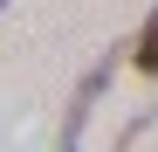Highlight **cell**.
I'll return each instance as SVG.
<instances>
[{
	"instance_id": "6da1fadb",
	"label": "cell",
	"mask_w": 158,
	"mask_h": 152,
	"mask_svg": "<svg viewBox=\"0 0 158 152\" xmlns=\"http://www.w3.org/2000/svg\"><path fill=\"white\" fill-rule=\"evenodd\" d=\"M110 69H117V56H103L89 76H83V90H76V104H69V118H62V145H76L83 138V118H89V104L103 97V83H110Z\"/></svg>"
},
{
	"instance_id": "7a4b0ae2",
	"label": "cell",
	"mask_w": 158,
	"mask_h": 152,
	"mask_svg": "<svg viewBox=\"0 0 158 152\" xmlns=\"http://www.w3.org/2000/svg\"><path fill=\"white\" fill-rule=\"evenodd\" d=\"M131 69H144V76H158V7L144 14V28H138V42H131Z\"/></svg>"
},
{
	"instance_id": "3957f363",
	"label": "cell",
	"mask_w": 158,
	"mask_h": 152,
	"mask_svg": "<svg viewBox=\"0 0 158 152\" xmlns=\"http://www.w3.org/2000/svg\"><path fill=\"white\" fill-rule=\"evenodd\" d=\"M0 7H7V0H0Z\"/></svg>"
}]
</instances>
